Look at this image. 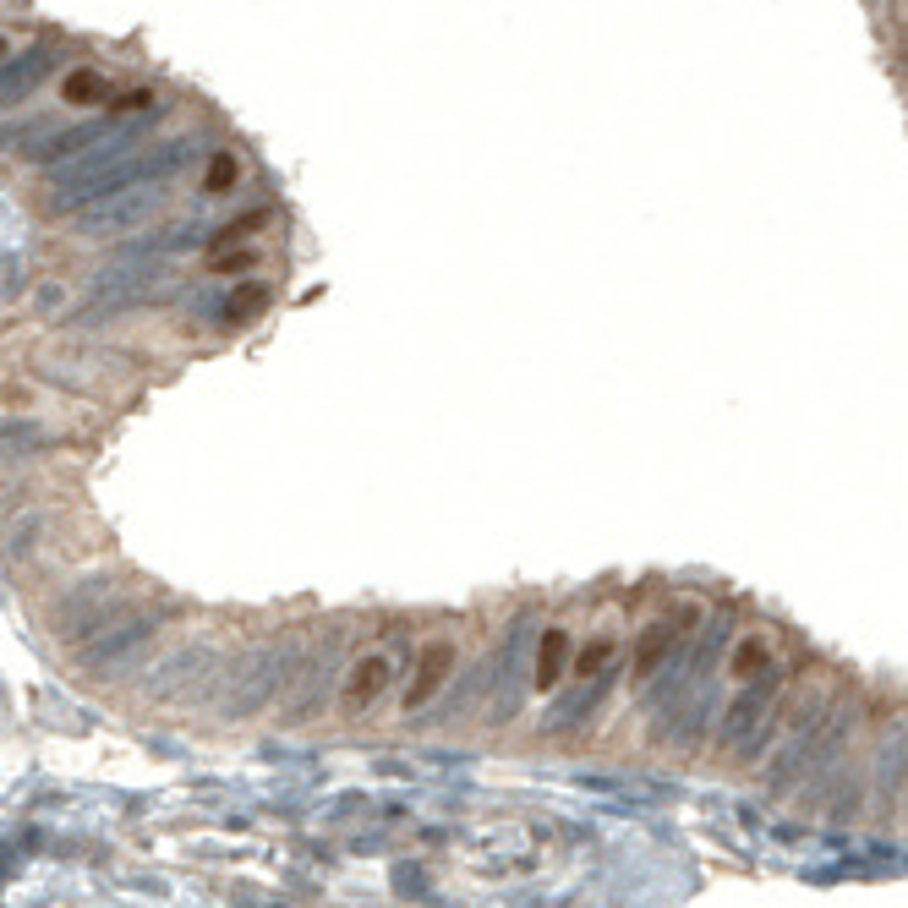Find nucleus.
Instances as JSON below:
<instances>
[{"label": "nucleus", "instance_id": "6e6552de", "mask_svg": "<svg viewBox=\"0 0 908 908\" xmlns=\"http://www.w3.org/2000/svg\"><path fill=\"white\" fill-rule=\"evenodd\" d=\"M892 11H898V22H908V0H892Z\"/></svg>", "mask_w": 908, "mask_h": 908}, {"label": "nucleus", "instance_id": "f257e3e1", "mask_svg": "<svg viewBox=\"0 0 908 908\" xmlns=\"http://www.w3.org/2000/svg\"><path fill=\"white\" fill-rule=\"evenodd\" d=\"M454 668H460V635L454 630H438V635H422V647L411 657V679L399 690V712H427L444 690H450Z\"/></svg>", "mask_w": 908, "mask_h": 908}, {"label": "nucleus", "instance_id": "20e7f679", "mask_svg": "<svg viewBox=\"0 0 908 908\" xmlns=\"http://www.w3.org/2000/svg\"><path fill=\"white\" fill-rule=\"evenodd\" d=\"M570 662H575V630L570 624H547L542 641H536V657H531V690L547 701L570 684Z\"/></svg>", "mask_w": 908, "mask_h": 908}, {"label": "nucleus", "instance_id": "7ed1b4c3", "mask_svg": "<svg viewBox=\"0 0 908 908\" xmlns=\"http://www.w3.org/2000/svg\"><path fill=\"white\" fill-rule=\"evenodd\" d=\"M624 647V613H619V602H608L591 624H585V635H575V662H570V679L575 684H591V679H602L608 668H613V657Z\"/></svg>", "mask_w": 908, "mask_h": 908}, {"label": "nucleus", "instance_id": "423d86ee", "mask_svg": "<svg viewBox=\"0 0 908 908\" xmlns=\"http://www.w3.org/2000/svg\"><path fill=\"white\" fill-rule=\"evenodd\" d=\"M45 71H50V50H28V56L0 61V105H17L22 93H33V82Z\"/></svg>", "mask_w": 908, "mask_h": 908}, {"label": "nucleus", "instance_id": "f03ea898", "mask_svg": "<svg viewBox=\"0 0 908 908\" xmlns=\"http://www.w3.org/2000/svg\"><path fill=\"white\" fill-rule=\"evenodd\" d=\"M399 679V657L389 647H367L351 657V668L339 673V717H362L373 712Z\"/></svg>", "mask_w": 908, "mask_h": 908}, {"label": "nucleus", "instance_id": "0eeeda50", "mask_svg": "<svg viewBox=\"0 0 908 908\" xmlns=\"http://www.w3.org/2000/svg\"><path fill=\"white\" fill-rule=\"evenodd\" d=\"M668 651H673V624H647L641 630V641H635V662H630V679L635 684H647L651 673L668 662Z\"/></svg>", "mask_w": 908, "mask_h": 908}, {"label": "nucleus", "instance_id": "39448f33", "mask_svg": "<svg viewBox=\"0 0 908 908\" xmlns=\"http://www.w3.org/2000/svg\"><path fill=\"white\" fill-rule=\"evenodd\" d=\"M778 662V630H744L728 651V679L733 684H756L767 668Z\"/></svg>", "mask_w": 908, "mask_h": 908}]
</instances>
